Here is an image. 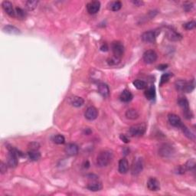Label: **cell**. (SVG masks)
Here are the masks:
<instances>
[{"instance_id": "1", "label": "cell", "mask_w": 196, "mask_h": 196, "mask_svg": "<svg viewBox=\"0 0 196 196\" xmlns=\"http://www.w3.org/2000/svg\"><path fill=\"white\" fill-rule=\"evenodd\" d=\"M113 155L111 151L104 150L100 152L97 157V165L99 167H106L111 162Z\"/></svg>"}, {"instance_id": "2", "label": "cell", "mask_w": 196, "mask_h": 196, "mask_svg": "<svg viewBox=\"0 0 196 196\" xmlns=\"http://www.w3.org/2000/svg\"><path fill=\"white\" fill-rule=\"evenodd\" d=\"M146 126L145 123H140V124H136L131 126L129 128V133L131 137H142L143 134L146 133Z\"/></svg>"}, {"instance_id": "3", "label": "cell", "mask_w": 196, "mask_h": 196, "mask_svg": "<svg viewBox=\"0 0 196 196\" xmlns=\"http://www.w3.org/2000/svg\"><path fill=\"white\" fill-rule=\"evenodd\" d=\"M113 56L120 59L124 53V46L120 42H113L111 45Z\"/></svg>"}, {"instance_id": "4", "label": "cell", "mask_w": 196, "mask_h": 196, "mask_svg": "<svg viewBox=\"0 0 196 196\" xmlns=\"http://www.w3.org/2000/svg\"><path fill=\"white\" fill-rule=\"evenodd\" d=\"M159 154L164 158L171 157L174 154L173 147L169 144H163L159 149Z\"/></svg>"}, {"instance_id": "5", "label": "cell", "mask_w": 196, "mask_h": 196, "mask_svg": "<svg viewBox=\"0 0 196 196\" xmlns=\"http://www.w3.org/2000/svg\"><path fill=\"white\" fill-rule=\"evenodd\" d=\"M157 54L153 50H148L143 55V61L146 64H153L157 60Z\"/></svg>"}, {"instance_id": "6", "label": "cell", "mask_w": 196, "mask_h": 196, "mask_svg": "<svg viewBox=\"0 0 196 196\" xmlns=\"http://www.w3.org/2000/svg\"><path fill=\"white\" fill-rule=\"evenodd\" d=\"M168 120L169 122L172 126H175L177 128H181L182 126L183 123L182 122V120L178 115L174 114V113H169L168 115Z\"/></svg>"}, {"instance_id": "7", "label": "cell", "mask_w": 196, "mask_h": 196, "mask_svg": "<svg viewBox=\"0 0 196 196\" xmlns=\"http://www.w3.org/2000/svg\"><path fill=\"white\" fill-rule=\"evenodd\" d=\"M100 9V2L98 1L90 2L87 5V10H88V13L91 14V15L97 13Z\"/></svg>"}, {"instance_id": "8", "label": "cell", "mask_w": 196, "mask_h": 196, "mask_svg": "<svg viewBox=\"0 0 196 196\" xmlns=\"http://www.w3.org/2000/svg\"><path fill=\"white\" fill-rule=\"evenodd\" d=\"M143 169V159L141 158L137 159L133 162V165L132 166V174L133 175H138L140 172H142Z\"/></svg>"}, {"instance_id": "9", "label": "cell", "mask_w": 196, "mask_h": 196, "mask_svg": "<svg viewBox=\"0 0 196 196\" xmlns=\"http://www.w3.org/2000/svg\"><path fill=\"white\" fill-rule=\"evenodd\" d=\"M84 116L85 118L88 120H94L97 119L98 116L97 110L94 107H89L85 111Z\"/></svg>"}, {"instance_id": "10", "label": "cell", "mask_w": 196, "mask_h": 196, "mask_svg": "<svg viewBox=\"0 0 196 196\" xmlns=\"http://www.w3.org/2000/svg\"><path fill=\"white\" fill-rule=\"evenodd\" d=\"M142 40L146 43H153L156 41V34L155 31H149L143 33L141 36Z\"/></svg>"}, {"instance_id": "11", "label": "cell", "mask_w": 196, "mask_h": 196, "mask_svg": "<svg viewBox=\"0 0 196 196\" xmlns=\"http://www.w3.org/2000/svg\"><path fill=\"white\" fill-rule=\"evenodd\" d=\"M147 188L152 192H157L160 189V183L156 178H151L147 182Z\"/></svg>"}, {"instance_id": "12", "label": "cell", "mask_w": 196, "mask_h": 196, "mask_svg": "<svg viewBox=\"0 0 196 196\" xmlns=\"http://www.w3.org/2000/svg\"><path fill=\"white\" fill-rule=\"evenodd\" d=\"M2 9L5 12H6V14L9 15L11 17H15V9H14L13 6H12V2L9 1H4L2 4Z\"/></svg>"}, {"instance_id": "13", "label": "cell", "mask_w": 196, "mask_h": 196, "mask_svg": "<svg viewBox=\"0 0 196 196\" xmlns=\"http://www.w3.org/2000/svg\"><path fill=\"white\" fill-rule=\"evenodd\" d=\"M7 163L8 165L11 167V168L16 167L17 165H18V156L15 153L9 151V154H8L7 157Z\"/></svg>"}, {"instance_id": "14", "label": "cell", "mask_w": 196, "mask_h": 196, "mask_svg": "<svg viewBox=\"0 0 196 196\" xmlns=\"http://www.w3.org/2000/svg\"><path fill=\"white\" fill-rule=\"evenodd\" d=\"M64 151H65L66 154L68 155V156H74L77 155L79 151V148L74 143H69V144H67L66 146L65 149H64Z\"/></svg>"}, {"instance_id": "15", "label": "cell", "mask_w": 196, "mask_h": 196, "mask_svg": "<svg viewBox=\"0 0 196 196\" xmlns=\"http://www.w3.org/2000/svg\"><path fill=\"white\" fill-rule=\"evenodd\" d=\"M97 90L99 94L102 96L103 97L107 98L110 96V88L107 84L100 83L99 84L97 87Z\"/></svg>"}, {"instance_id": "16", "label": "cell", "mask_w": 196, "mask_h": 196, "mask_svg": "<svg viewBox=\"0 0 196 196\" xmlns=\"http://www.w3.org/2000/svg\"><path fill=\"white\" fill-rule=\"evenodd\" d=\"M129 169V162L127 159L123 158L119 161V165H118V170L121 174H125L128 172Z\"/></svg>"}, {"instance_id": "17", "label": "cell", "mask_w": 196, "mask_h": 196, "mask_svg": "<svg viewBox=\"0 0 196 196\" xmlns=\"http://www.w3.org/2000/svg\"><path fill=\"white\" fill-rule=\"evenodd\" d=\"M68 101L70 104H71L72 106L75 107H80L84 104V100L83 98L77 97V96H73V97H69Z\"/></svg>"}, {"instance_id": "18", "label": "cell", "mask_w": 196, "mask_h": 196, "mask_svg": "<svg viewBox=\"0 0 196 196\" xmlns=\"http://www.w3.org/2000/svg\"><path fill=\"white\" fill-rule=\"evenodd\" d=\"M167 38H168L170 41L178 42V41L181 40L182 36L179 33L174 31V30H169L168 32H167Z\"/></svg>"}, {"instance_id": "19", "label": "cell", "mask_w": 196, "mask_h": 196, "mask_svg": "<svg viewBox=\"0 0 196 196\" xmlns=\"http://www.w3.org/2000/svg\"><path fill=\"white\" fill-rule=\"evenodd\" d=\"M3 31L7 34L9 35H18L21 33L20 30L18 28H17L16 27L13 26V25H6V26L3 27L2 28Z\"/></svg>"}, {"instance_id": "20", "label": "cell", "mask_w": 196, "mask_h": 196, "mask_svg": "<svg viewBox=\"0 0 196 196\" xmlns=\"http://www.w3.org/2000/svg\"><path fill=\"white\" fill-rule=\"evenodd\" d=\"M133 97V96L132 93L129 91H128V90H124V91L121 93L120 96V100L124 103H128L129 102V101H131Z\"/></svg>"}, {"instance_id": "21", "label": "cell", "mask_w": 196, "mask_h": 196, "mask_svg": "<svg viewBox=\"0 0 196 196\" xmlns=\"http://www.w3.org/2000/svg\"><path fill=\"white\" fill-rule=\"evenodd\" d=\"M145 97H146V99L149 100H153L156 97V88L154 86H150L149 88H147L144 93Z\"/></svg>"}, {"instance_id": "22", "label": "cell", "mask_w": 196, "mask_h": 196, "mask_svg": "<svg viewBox=\"0 0 196 196\" xmlns=\"http://www.w3.org/2000/svg\"><path fill=\"white\" fill-rule=\"evenodd\" d=\"M103 186L100 182H91L90 184H88V189L90 191H92V192H98V191H100L102 189Z\"/></svg>"}, {"instance_id": "23", "label": "cell", "mask_w": 196, "mask_h": 196, "mask_svg": "<svg viewBox=\"0 0 196 196\" xmlns=\"http://www.w3.org/2000/svg\"><path fill=\"white\" fill-rule=\"evenodd\" d=\"M178 104L179 107L183 110V111L190 110L189 109V104L188 100L186 97H180L178 100Z\"/></svg>"}, {"instance_id": "24", "label": "cell", "mask_w": 196, "mask_h": 196, "mask_svg": "<svg viewBox=\"0 0 196 196\" xmlns=\"http://www.w3.org/2000/svg\"><path fill=\"white\" fill-rule=\"evenodd\" d=\"M28 156L31 161H38L40 159L41 153L38 150H29Z\"/></svg>"}, {"instance_id": "25", "label": "cell", "mask_w": 196, "mask_h": 196, "mask_svg": "<svg viewBox=\"0 0 196 196\" xmlns=\"http://www.w3.org/2000/svg\"><path fill=\"white\" fill-rule=\"evenodd\" d=\"M126 116L129 120H136L139 117V113L135 109H129L126 112Z\"/></svg>"}, {"instance_id": "26", "label": "cell", "mask_w": 196, "mask_h": 196, "mask_svg": "<svg viewBox=\"0 0 196 196\" xmlns=\"http://www.w3.org/2000/svg\"><path fill=\"white\" fill-rule=\"evenodd\" d=\"M186 84H187V81H186V80H176L175 83V89L178 91H185Z\"/></svg>"}, {"instance_id": "27", "label": "cell", "mask_w": 196, "mask_h": 196, "mask_svg": "<svg viewBox=\"0 0 196 196\" xmlns=\"http://www.w3.org/2000/svg\"><path fill=\"white\" fill-rule=\"evenodd\" d=\"M133 84L134 87L138 90H144L147 88V83L144 80H136Z\"/></svg>"}, {"instance_id": "28", "label": "cell", "mask_w": 196, "mask_h": 196, "mask_svg": "<svg viewBox=\"0 0 196 196\" xmlns=\"http://www.w3.org/2000/svg\"><path fill=\"white\" fill-rule=\"evenodd\" d=\"M182 130V132L184 133L185 135L186 136V137H188L189 139H190V140H195V135H194L193 133H192V132H191L190 130H189V129H188L187 127H186L185 125H182V126L181 127Z\"/></svg>"}, {"instance_id": "29", "label": "cell", "mask_w": 196, "mask_h": 196, "mask_svg": "<svg viewBox=\"0 0 196 196\" xmlns=\"http://www.w3.org/2000/svg\"><path fill=\"white\" fill-rule=\"evenodd\" d=\"M121 7H122V3L120 1H115L110 3V9L113 12H117L121 9Z\"/></svg>"}, {"instance_id": "30", "label": "cell", "mask_w": 196, "mask_h": 196, "mask_svg": "<svg viewBox=\"0 0 196 196\" xmlns=\"http://www.w3.org/2000/svg\"><path fill=\"white\" fill-rule=\"evenodd\" d=\"M53 141L56 144H64L65 143V138H64V136L61 135V134H58V135H55L53 137Z\"/></svg>"}, {"instance_id": "31", "label": "cell", "mask_w": 196, "mask_h": 196, "mask_svg": "<svg viewBox=\"0 0 196 196\" xmlns=\"http://www.w3.org/2000/svg\"><path fill=\"white\" fill-rule=\"evenodd\" d=\"M172 77V74L171 73H165L163 74L162 76H161L160 78V82H159V85L160 86H162L164 84L167 83V82L169 80V79Z\"/></svg>"}, {"instance_id": "32", "label": "cell", "mask_w": 196, "mask_h": 196, "mask_svg": "<svg viewBox=\"0 0 196 196\" xmlns=\"http://www.w3.org/2000/svg\"><path fill=\"white\" fill-rule=\"evenodd\" d=\"M38 1H33V0H29V1H27L25 2V6L28 9V10L31 11L33 9H35L36 8V6H38Z\"/></svg>"}, {"instance_id": "33", "label": "cell", "mask_w": 196, "mask_h": 196, "mask_svg": "<svg viewBox=\"0 0 196 196\" xmlns=\"http://www.w3.org/2000/svg\"><path fill=\"white\" fill-rule=\"evenodd\" d=\"M195 80H192L191 81L187 82V84H186V89H185V92L186 93H191L194 89H195Z\"/></svg>"}, {"instance_id": "34", "label": "cell", "mask_w": 196, "mask_h": 196, "mask_svg": "<svg viewBox=\"0 0 196 196\" xmlns=\"http://www.w3.org/2000/svg\"><path fill=\"white\" fill-rule=\"evenodd\" d=\"M185 168H186V170H192L195 168V162L194 159H191V160H189L186 163V165H184Z\"/></svg>"}, {"instance_id": "35", "label": "cell", "mask_w": 196, "mask_h": 196, "mask_svg": "<svg viewBox=\"0 0 196 196\" xmlns=\"http://www.w3.org/2000/svg\"><path fill=\"white\" fill-rule=\"evenodd\" d=\"M15 16L18 17V18H24V17L25 16L24 10H22L20 8H16L15 9Z\"/></svg>"}, {"instance_id": "36", "label": "cell", "mask_w": 196, "mask_h": 196, "mask_svg": "<svg viewBox=\"0 0 196 196\" xmlns=\"http://www.w3.org/2000/svg\"><path fill=\"white\" fill-rule=\"evenodd\" d=\"M195 26H196V23L195 21L189 22L186 23V24L183 25V27H184L186 30H192L195 28Z\"/></svg>"}, {"instance_id": "37", "label": "cell", "mask_w": 196, "mask_h": 196, "mask_svg": "<svg viewBox=\"0 0 196 196\" xmlns=\"http://www.w3.org/2000/svg\"><path fill=\"white\" fill-rule=\"evenodd\" d=\"M120 61V58H116V57L113 56L108 60V64H110V65H116L117 64H119Z\"/></svg>"}, {"instance_id": "38", "label": "cell", "mask_w": 196, "mask_h": 196, "mask_svg": "<svg viewBox=\"0 0 196 196\" xmlns=\"http://www.w3.org/2000/svg\"><path fill=\"white\" fill-rule=\"evenodd\" d=\"M193 3L192 2H186L184 5H183V8H184L185 11L186 12H189V11L192 10L193 9Z\"/></svg>"}, {"instance_id": "39", "label": "cell", "mask_w": 196, "mask_h": 196, "mask_svg": "<svg viewBox=\"0 0 196 196\" xmlns=\"http://www.w3.org/2000/svg\"><path fill=\"white\" fill-rule=\"evenodd\" d=\"M39 147H40V145L37 142H33V143H30L29 145L30 150H38Z\"/></svg>"}, {"instance_id": "40", "label": "cell", "mask_w": 196, "mask_h": 196, "mask_svg": "<svg viewBox=\"0 0 196 196\" xmlns=\"http://www.w3.org/2000/svg\"><path fill=\"white\" fill-rule=\"evenodd\" d=\"M0 170H1V173L4 174L6 173V171H7V167H6V165L3 162H1V165H0Z\"/></svg>"}, {"instance_id": "41", "label": "cell", "mask_w": 196, "mask_h": 196, "mask_svg": "<svg viewBox=\"0 0 196 196\" xmlns=\"http://www.w3.org/2000/svg\"><path fill=\"white\" fill-rule=\"evenodd\" d=\"M120 140H122L123 142H124V143H128L129 142V138H128V137H126V135H123V134H121V135L120 136Z\"/></svg>"}, {"instance_id": "42", "label": "cell", "mask_w": 196, "mask_h": 196, "mask_svg": "<svg viewBox=\"0 0 196 196\" xmlns=\"http://www.w3.org/2000/svg\"><path fill=\"white\" fill-rule=\"evenodd\" d=\"M132 3L133 5H135V6H142L143 4H144V2H143V1H139V0H135V1H132Z\"/></svg>"}, {"instance_id": "43", "label": "cell", "mask_w": 196, "mask_h": 196, "mask_svg": "<svg viewBox=\"0 0 196 196\" xmlns=\"http://www.w3.org/2000/svg\"><path fill=\"white\" fill-rule=\"evenodd\" d=\"M167 67H168V64H160V65L158 66L157 68H158V70H159V71H164V70H165Z\"/></svg>"}, {"instance_id": "44", "label": "cell", "mask_w": 196, "mask_h": 196, "mask_svg": "<svg viewBox=\"0 0 196 196\" xmlns=\"http://www.w3.org/2000/svg\"><path fill=\"white\" fill-rule=\"evenodd\" d=\"M108 45H107V44H104V45H101L100 47V50L102 51H108Z\"/></svg>"}]
</instances>
